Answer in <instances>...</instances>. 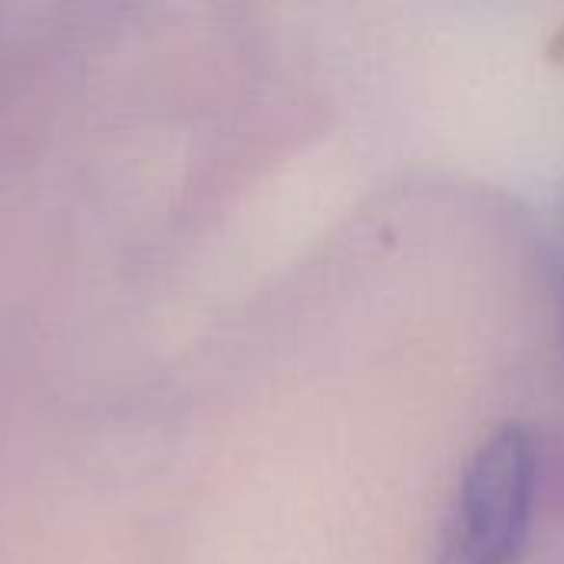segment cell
<instances>
[{
	"label": "cell",
	"instance_id": "cell-1",
	"mask_svg": "<svg viewBox=\"0 0 564 564\" xmlns=\"http://www.w3.org/2000/svg\"><path fill=\"white\" fill-rule=\"evenodd\" d=\"M539 449L525 426L506 423L469 459L433 564H516L529 545Z\"/></svg>",
	"mask_w": 564,
	"mask_h": 564
},
{
	"label": "cell",
	"instance_id": "cell-2",
	"mask_svg": "<svg viewBox=\"0 0 564 564\" xmlns=\"http://www.w3.org/2000/svg\"><path fill=\"white\" fill-rule=\"evenodd\" d=\"M562 294H564V284H562Z\"/></svg>",
	"mask_w": 564,
	"mask_h": 564
}]
</instances>
